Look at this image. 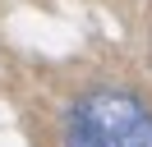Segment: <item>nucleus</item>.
<instances>
[{
  "mask_svg": "<svg viewBox=\"0 0 152 147\" xmlns=\"http://www.w3.org/2000/svg\"><path fill=\"white\" fill-rule=\"evenodd\" d=\"M65 147H152V110L129 87H92L69 106Z\"/></svg>",
  "mask_w": 152,
  "mask_h": 147,
  "instance_id": "f257e3e1",
  "label": "nucleus"
}]
</instances>
